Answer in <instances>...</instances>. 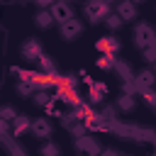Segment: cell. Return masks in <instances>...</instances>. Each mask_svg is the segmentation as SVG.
<instances>
[{"instance_id": "14", "label": "cell", "mask_w": 156, "mask_h": 156, "mask_svg": "<svg viewBox=\"0 0 156 156\" xmlns=\"http://www.w3.org/2000/svg\"><path fill=\"white\" fill-rule=\"evenodd\" d=\"M105 20H107V27H110V29H117V27H122V20H119L115 12H110Z\"/></svg>"}, {"instance_id": "3", "label": "cell", "mask_w": 156, "mask_h": 156, "mask_svg": "<svg viewBox=\"0 0 156 156\" xmlns=\"http://www.w3.org/2000/svg\"><path fill=\"white\" fill-rule=\"evenodd\" d=\"M49 15H51V20L54 22H68V20H73V7L68 5V2H54L51 7H49Z\"/></svg>"}, {"instance_id": "16", "label": "cell", "mask_w": 156, "mask_h": 156, "mask_svg": "<svg viewBox=\"0 0 156 156\" xmlns=\"http://www.w3.org/2000/svg\"><path fill=\"white\" fill-rule=\"evenodd\" d=\"M17 93L29 95V93H34V85H32V83H17Z\"/></svg>"}, {"instance_id": "5", "label": "cell", "mask_w": 156, "mask_h": 156, "mask_svg": "<svg viewBox=\"0 0 156 156\" xmlns=\"http://www.w3.org/2000/svg\"><path fill=\"white\" fill-rule=\"evenodd\" d=\"M22 56L27 61H39L41 58V44H39V39H27L22 44Z\"/></svg>"}, {"instance_id": "7", "label": "cell", "mask_w": 156, "mask_h": 156, "mask_svg": "<svg viewBox=\"0 0 156 156\" xmlns=\"http://www.w3.org/2000/svg\"><path fill=\"white\" fill-rule=\"evenodd\" d=\"M115 15H117L122 22H124V20H132V17L136 15V5H134V2H119Z\"/></svg>"}, {"instance_id": "15", "label": "cell", "mask_w": 156, "mask_h": 156, "mask_svg": "<svg viewBox=\"0 0 156 156\" xmlns=\"http://www.w3.org/2000/svg\"><path fill=\"white\" fill-rule=\"evenodd\" d=\"M139 83H141V85H146V88H149V85H151V83H154V73H151V71H144V73H141V76H139Z\"/></svg>"}, {"instance_id": "9", "label": "cell", "mask_w": 156, "mask_h": 156, "mask_svg": "<svg viewBox=\"0 0 156 156\" xmlns=\"http://www.w3.org/2000/svg\"><path fill=\"white\" fill-rule=\"evenodd\" d=\"M34 24H37L39 29H49V27L54 24V20H51L49 10H44V12H37V17H34Z\"/></svg>"}, {"instance_id": "13", "label": "cell", "mask_w": 156, "mask_h": 156, "mask_svg": "<svg viewBox=\"0 0 156 156\" xmlns=\"http://www.w3.org/2000/svg\"><path fill=\"white\" fill-rule=\"evenodd\" d=\"M39 151H41V156H58V146H56V144H51V141H46Z\"/></svg>"}, {"instance_id": "8", "label": "cell", "mask_w": 156, "mask_h": 156, "mask_svg": "<svg viewBox=\"0 0 156 156\" xmlns=\"http://www.w3.org/2000/svg\"><path fill=\"white\" fill-rule=\"evenodd\" d=\"M29 129H32L34 134H39L41 139H46V136L51 134V124H49V122H46L44 117H39L37 122H32V124H29Z\"/></svg>"}, {"instance_id": "11", "label": "cell", "mask_w": 156, "mask_h": 156, "mask_svg": "<svg viewBox=\"0 0 156 156\" xmlns=\"http://www.w3.org/2000/svg\"><path fill=\"white\" fill-rule=\"evenodd\" d=\"M12 122H15V134H22V132H27V129H29V124H32V122H29L24 115H17Z\"/></svg>"}, {"instance_id": "4", "label": "cell", "mask_w": 156, "mask_h": 156, "mask_svg": "<svg viewBox=\"0 0 156 156\" xmlns=\"http://www.w3.org/2000/svg\"><path fill=\"white\" fill-rule=\"evenodd\" d=\"M58 32H61V37L63 39H76L80 32H83V24H80V20H68V22H61L58 24Z\"/></svg>"}, {"instance_id": "17", "label": "cell", "mask_w": 156, "mask_h": 156, "mask_svg": "<svg viewBox=\"0 0 156 156\" xmlns=\"http://www.w3.org/2000/svg\"><path fill=\"white\" fill-rule=\"evenodd\" d=\"M34 102H37V105H46V102H49V95H46V93H34Z\"/></svg>"}, {"instance_id": "1", "label": "cell", "mask_w": 156, "mask_h": 156, "mask_svg": "<svg viewBox=\"0 0 156 156\" xmlns=\"http://www.w3.org/2000/svg\"><path fill=\"white\" fill-rule=\"evenodd\" d=\"M83 12H85V17L90 20V22H102L107 15H110V5L107 2H85L83 5Z\"/></svg>"}, {"instance_id": "10", "label": "cell", "mask_w": 156, "mask_h": 156, "mask_svg": "<svg viewBox=\"0 0 156 156\" xmlns=\"http://www.w3.org/2000/svg\"><path fill=\"white\" fill-rule=\"evenodd\" d=\"M98 66H100V68H105V71H112V68H117V58H115V56L102 54V56L98 58Z\"/></svg>"}, {"instance_id": "2", "label": "cell", "mask_w": 156, "mask_h": 156, "mask_svg": "<svg viewBox=\"0 0 156 156\" xmlns=\"http://www.w3.org/2000/svg\"><path fill=\"white\" fill-rule=\"evenodd\" d=\"M134 44L139 46V49H151L154 46V29L149 27V24H136L134 27Z\"/></svg>"}, {"instance_id": "6", "label": "cell", "mask_w": 156, "mask_h": 156, "mask_svg": "<svg viewBox=\"0 0 156 156\" xmlns=\"http://www.w3.org/2000/svg\"><path fill=\"white\" fill-rule=\"evenodd\" d=\"M95 49L102 51V54H107V56H115V54L119 51V41H117L115 37H102V39H98Z\"/></svg>"}, {"instance_id": "12", "label": "cell", "mask_w": 156, "mask_h": 156, "mask_svg": "<svg viewBox=\"0 0 156 156\" xmlns=\"http://www.w3.org/2000/svg\"><path fill=\"white\" fill-rule=\"evenodd\" d=\"M134 102H136V100H134V98H132V95H122V98H119V100H117V107H119V110H124V112H127V110H132V107H134Z\"/></svg>"}]
</instances>
